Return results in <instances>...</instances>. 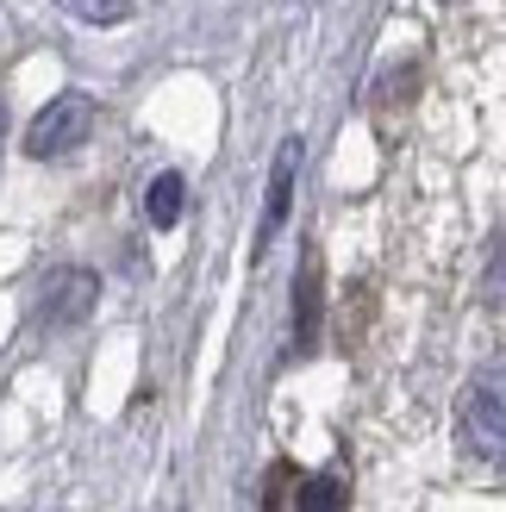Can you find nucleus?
Returning a JSON list of instances; mask_svg holds the SVG:
<instances>
[{"label":"nucleus","mask_w":506,"mask_h":512,"mask_svg":"<svg viewBox=\"0 0 506 512\" xmlns=\"http://www.w3.org/2000/svg\"><path fill=\"white\" fill-rule=\"evenodd\" d=\"M94 119H100L94 100L82 88H63L57 100L38 107L32 125H25V157H32V163H57V157H69V150H82L88 132H94Z\"/></svg>","instance_id":"1"},{"label":"nucleus","mask_w":506,"mask_h":512,"mask_svg":"<svg viewBox=\"0 0 506 512\" xmlns=\"http://www.w3.org/2000/svg\"><path fill=\"white\" fill-rule=\"evenodd\" d=\"M57 7L69 19H82V25H119V19H132V0H57Z\"/></svg>","instance_id":"7"},{"label":"nucleus","mask_w":506,"mask_h":512,"mask_svg":"<svg viewBox=\"0 0 506 512\" xmlns=\"http://www.w3.org/2000/svg\"><path fill=\"white\" fill-rule=\"evenodd\" d=\"M313 331H319V269H313V256H307V263H300V300H294V344L307 350Z\"/></svg>","instance_id":"6"},{"label":"nucleus","mask_w":506,"mask_h":512,"mask_svg":"<svg viewBox=\"0 0 506 512\" xmlns=\"http://www.w3.org/2000/svg\"><path fill=\"white\" fill-rule=\"evenodd\" d=\"M182 207H188V182L175 169H163L157 182L144 188V219L157 225V232H169V225H182Z\"/></svg>","instance_id":"5"},{"label":"nucleus","mask_w":506,"mask_h":512,"mask_svg":"<svg viewBox=\"0 0 506 512\" xmlns=\"http://www.w3.org/2000/svg\"><path fill=\"white\" fill-rule=\"evenodd\" d=\"M0 144H7V107H0Z\"/></svg>","instance_id":"10"},{"label":"nucleus","mask_w":506,"mask_h":512,"mask_svg":"<svg viewBox=\"0 0 506 512\" xmlns=\"http://www.w3.org/2000/svg\"><path fill=\"white\" fill-rule=\"evenodd\" d=\"M94 300H100V275L94 269H50L44 288H38V325L44 331H69V325H82L94 313Z\"/></svg>","instance_id":"3"},{"label":"nucleus","mask_w":506,"mask_h":512,"mask_svg":"<svg viewBox=\"0 0 506 512\" xmlns=\"http://www.w3.org/2000/svg\"><path fill=\"white\" fill-rule=\"evenodd\" d=\"M488 288H494V300H506V244H500V256H494V275H488Z\"/></svg>","instance_id":"9"},{"label":"nucleus","mask_w":506,"mask_h":512,"mask_svg":"<svg viewBox=\"0 0 506 512\" xmlns=\"http://www.w3.org/2000/svg\"><path fill=\"white\" fill-rule=\"evenodd\" d=\"M294 175H300V138L282 144V157H275L269 169V200H263V225H257V256L275 244V232H282V219L294 207Z\"/></svg>","instance_id":"4"},{"label":"nucleus","mask_w":506,"mask_h":512,"mask_svg":"<svg viewBox=\"0 0 506 512\" xmlns=\"http://www.w3.org/2000/svg\"><path fill=\"white\" fill-rule=\"evenodd\" d=\"M300 512H344V488L332 475H313L307 488H300Z\"/></svg>","instance_id":"8"},{"label":"nucleus","mask_w":506,"mask_h":512,"mask_svg":"<svg viewBox=\"0 0 506 512\" xmlns=\"http://www.w3.org/2000/svg\"><path fill=\"white\" fill-rule=\"evenodd\" d=\"M463 450L482 463H506V369H482L469 381V394L457 406Z\"/></svg>","instance_id":"2"}]
</instances>
